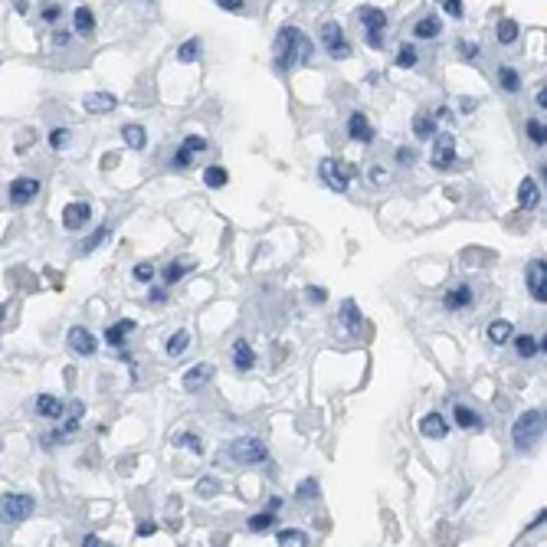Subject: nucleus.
Here are the masks:
<instances>
[{
	"label": "nucleus",
	"instance_id": "obj_1",
	"mask_svg": "<svg viewBox=\"0 0 547 547\" xmlns=\"http://www.w3.org/2000/svg\"><path fill=\"white\" fill-rule=\"evenodd\" d=\"M544 426H547V416H544V410H541V407L524 410L521 416L514 419V426H512V446L518 449V453L534 449V443L544 436Z\"/></svg>",
	"mask_w": 547,
	"mask_h": 547
},
{
	"label": "nucleus",
	"instance_id": "obj_2",
	"mask_svg": "<svg viewBox=\"0 0 547 547\" xmlns=\"http://www.w3.org/2000/svg\"><path fill=\"white\" fill-rule=\"evenodd\" d=\"M226 455H230L236 465H259V462L269 459V446H265L259 436H236L220 453V459H226Z\"/></svg>",
	"mask_w": 547,
	"mask_h": 547
},
{
	"label": "nucleus",
	"instance_id": "obj_3",
	"mask_svg": "<svg viewBox=\"0 0 547 547\" xmlns=\"http://www.w3.org/2000/svg\"><path fill=\"white\" fill-rule=\"evenodd\" d=\"M299 40H302V30L299 26H282L275 33V43H272V62L275 69L289 72L295 62H299Z\"/></svg>",
	"mask_w": 547,
	"mask_h": 547
},
{
	"label": "nucleus",
	"instance_id": "obj_4",
	"mask_svg": "<svg viewBox=\"0 0 547 547\" xmlns=\"http://www.w3.org/2000/svg\"><path fill=\"white\" fill-rule=\"evenodd\" d=\"M33 512H36L33 495H23V492H7V495H0V524H20Z\"/></svg>",
	"mask_w": 547,
	"mask_h": 547
},
{
	"label": "nucleus",
	"instance_id": "obj_5",
	"mask_svg": "<svg viewBox=\"0 0 547 547\" xmlns=\"http://www.w3.org/2000/svg\"><path fill=\"white\" fill-rule=\"evenodd\" d=\"M318 177H321V184L331 187L334 194H344V190L350 187V177H358V171L348 167V164H341L338 158H321V164H318Z\"/></svg>",
	"mask_w": 547,
	"mask_h": 547
},
{
	"label": "nucleus",
	"instance_id": "obj_6",
	"mask_svg": "<svg viewBox=\"0 0 547 547\" xmlns=\"http://www.w3.org/2000/svg\"><path fill=\"white\" fill-rule=\"evenodd\" d=\"M433 171H449L455 164V138L449 131H436L433 135V154H429Z\"/></svg>",
	"mask_w": 547,
	"mask_h": 547
},
{
	"label": "nucleus",
	"instance_id": "obj_7",
	"mask_svg": "<svg viewBox=\"0 0 547 547\" xmlns=\"http://www.w3.org/2000/svg\"><path fill=\"white\" fill-rule=\"evenodd\" d=\"M321 43H325L331 60H348L350 56V46H348V40H344V30L338 20H325V23H321Z\"/></svg>",
	"mask_w": 547,
	"mask_h": 547
},
{
	"label": "nucleus",
	"instance_id": "obj_8",
	"mask_svg": "<svg viewBox=\"0 0 547 547\" xmlns=\"http://www.w3.org/2000/svg\"><path fill=\"white\" fill-rule=\"evenodd\" d=\"M524 282H528L531 299L538 302V305H544L547 302V263H544V256L528 263V269H524Z\"/></svg>",
	"mask_w": 547,
	"mask_h": 547
},
{
	"label": "nucleus",
	"instance_id": "obj_9",
	"mask_svg": "<svg viewBox=\"0 0 547 547\" xmlns=\"http://www.w3.org/2000/svg\"><path fill=\"white\" fill-rule=\"evenodd\" d=\"M66 344L72 350H76L79 358H92L95 350H99V341H95V334L89 331V328H82V325H76V328H69V334H66Z\"/></svg>",
	"mask_w": 547,
	"mask_h": 547
},
{
	"label": "nucleus",
	"instance_id": "obj_10",
	"mask_svg": "<svg viewBox=\"0 0 547 547\" xmlns=\"http://www.w3.org/2000/svg\"><path fill=\"white\" fill-rule=\"evenodd\" d=\"M348 138L350 141H360V145H370L374 141V125L364 111H350L348 115Z\"/></svg>",
	"mask_w": 547,
	"mask_h": 547
},
{
	"label": "nucleus",
	"instance_id": "obj_11",
	"mask_svg": "<svg viewBox=\"0 0 547 547\" xmlns=\"http://www.w3.org/2000/svg\"><path fill=\"white\" fill-rule=\"evenodd\" d=\"M89 220H92V206H89L86 200H72V204H66V210H62V226H66V230H82Z\"/></svg>",
	"mask_w": 547,
	"mask_h": 547
},
{
	"label": "nucleus",
	"instance_id": "obj_12",
	"mask_svg": "<svg viewBox=\"0 0 547 547\" xmlns=\"http://www.w3.org/2000/svg\"><path fill=\"white\" fill-rule=\"evenodd\" d=\"M419 433L426 439H446L449 436V419L443 416V413H426V416L419 419Z\"/></svg>",
	"mask_w": 547,
	"mask_h": 547
},
{
	"label": "nucleus",
	"instance_id": "obj_13",
	"mask_svg": "<svg viewBox=\"0 0 547 547\" xmlns=\"http://www.w3.org/2000/svg\"><path fill=\"white\" fill-rule=\"evenodd\" d=\"M469 305H472V285H465V282H455L453 289L443 295L446 311H462V308H469Z\"/></svg>",
	"mask_w": 547,
	"mask_h": 547
},
{
	"label": "nucleus",
	"instance_id": "obj_14",
	"mask_svg": "<svg viewBox=\"0 0 547 547\" xmlns=\"http://www.w3.org/2000/svg\"><path fill=\"white\" fill-rule=\"evenodd\" d=\"M233 368L240 370V374H249V370L256 368V350H253V344L246 338L233 341Z\"/></svg>",
	"mask_w": 547,
	"mask_h": 547
},
{
	"label": "nucleus",
	"instance_id": "obj_15",
	"mask_svg": "<svg viewBox=\"0 0 547 547\" xmlns=\"http://www.w3.org/2000/svg\"><path fill=\"white\" fill-rule=\"evenodd\" d=\"M36 194H40V180L36 177H17L10 184V200L13 204H30V200H36Z\"/></svg>",
	"mask_w": 547,
	"mask_h": 547
},
{
	"label": "nucleus",
	"instance_id": "obj_16",
	"mask_svg": "<svg viewBox=\"0 0 547 547\" xmlns=\"http://www.w3.org/2000/svg\"><path fill=\"white\" fill-rule=\"evenodd\" d=\"M210 377H214V364H194L187 374L180 377V384H184V390H187V394H197Z\"/></svg>",
	"mask_w": 547,
	"mask_h": 547
},
{
	"label": "nucleus",
	"instance_id": "obj_17",
	"mask_svg": "<svg viewBox=\"0 0 547 547\" xmlns=\"http://www.w3.org/2000/svg\"><path fill=\"white\" fill-rule=\"evenodd\" d=\"M135 318H121V321H111L109 328H105V344H111V348H121V344L128 341V334L135 331Z\"/></svg>",
	"mask_w": 547,
	"mask_h": 547
},
{
	"label": "nucleus",
	"instance_id": "obj_18",
	"mask_svg": "<svg viewBox=\"0 0 547 547\" xmlns=\"http://www.w3.org/2000/svg\"><path fill=\"white\" fill-rule=\"evenodd\" d=\"M518 206L521 210H538L541 206V190H538V180L534 177L521 180V187H518Z\"/></svg>",
	"mask_w": 547,
	"mask_h": 547
},
{
	"label": "nucleus",
	"instance_id": "obj_19",
	"mask_svg": "<svg viewBox=\"0 0 547 547\" xmlns=\"http://www.w3.org/2000/svg\"><path fill=\"white\" fill-rule=\"evenodd\" d=\"M82 105H86V111H92V115H109V111L118 109V99L109 92H92V95H86Z\"/></svg>",
	"mask_w": 547,
	"mask_h": 547
},
{
	"label": "nucleus",
	"instance_id": "obj_20",
	"mask_svg": "<svg viewBox=\"0 0 547 547\" xmlns=\"http://www.w3.org/2000/svg\"><path fill=\"white\" fill-rule=\"evenodd\" d=\"M36 413H40V416H46V419H60L62 413H66V407H62L60 397L40 394V397H36Z\"/></svg>",
	"mask_w": 547,
	"mask_h": 547
},
{
	"label": "nucleus",
	"instance_id": "obj_21",
	"mask_svg": "<svg viewBox=\"0 0 547 547\" xmlns=\"http://www.w3.org/2000/svg\"><path fill=\"white\" fill-rule=\"evenodd\" d=\"M453 416H455V426H462V429H482V426H485L479 413L472 410V407H465V403H455Z\"/></svg>",
	"mask_w": 547,
	"mask_h": 547
},
{
	"label": "nucleus",
	"instance_id": "obj_22",
	"mask_svg": "<svg viewBox=\"0 0 547 547\" xmlns=\"http://www.w3.org/2000/svg\"><path fill=\"white\" fill-rule=\"evenodd\" d=\"M121 141L128 148H135V151H141V148L148 145V131L138 125V121H128V125H121Z\"/></svg>",
	"mask_w": 547,
	"mask_h": 547
},
{
	"label": "nucleus",
	"instance_id": "obj_23",
	"mask_svg": "<svg viewBox=\"0 0 547 547\" xmlns=\"http://www.w3.org/2000/svg\"><path fill=\"white\" fill-rule=\"evenodd\" d=\"M485 334H488V341L502 348V344H508V341H512L514 325H512V321H504V318H498V321H492V325L485 328Z\"/></svg>",
	"mask_w": 547,
	"mask_h": 547
},
{
	"label": "nucleus",
	"instance_id": "obj_24",
	"mask_svg": "<svg viewBox=\"0 0 547 547\" xmlns=\"http://www.w3.org/2000/svg\"><path fill=\"white\" fill-rule=\"evenodd\" d=\"M338 318H341V325L348 328V331H358L360 328V308L354 299H344L341 308H338Z\"/></svg>",
	"mask_w": 547,
	"mask_h": 547
},
{
	"label": "nucleus",
	"instance_id": "obj_25",
	"mask_svg": "<svg viewBox=\"0 0 547 547\" xmlns=\"http://www.w3.org/2000/svg\"><path fill=\"white\" fill-rule=\"evenodd\" d=\"M439 33H443V20L439 17H423V20H416V26H413V36H416V40H436Z\"/></svg>",
	"mask_w": 547,
	"mask_h": 547
},
{
	"label": "nucleus",
	"instance_id": "obj_26",
	"mask_svg": "<svg viewBox=\"0 0 547 547\" xmlns=\"http://www.w3.org/2000/svg\"><path fill=\"white\" fill-rule=\"evenodd\" d=\"M498 86H502L508 95L521 92V76H518V69L514 66H498Z\"/></svg>",
	"mask_w": 547,
	"mask_h": 547
},
{
	"label": "nucleus",
	"instance_id": "obj_27",
	"mask_svg": "<svg viewBox=\"0 0 547 547\" xmlns=\"http://www.w3.org/2000/svg\"><path fill=\"white\" fill-rule=\"evenodd\" d=\"M358 20L368 26V30H387V13L380 7H360Z\"/></svg>",
	"mask_w": 547,
	"mask_h": 547
},
{
	"label": "nucleus",
	"instance_id": "obj_28",
	"mask_svg": "<svg viewBox=\"0 0 547 547\" xmlns=\"http://www.w3.org/2000/svg\"><path fill=\"white\" fill-rule=\"evenodd\" d=\"M413 135L419 141H429V138L436 135V115H429V111H419L416 121H413Z\"/></svg>",
	"mask_w": 547,
	"mask_h": 547
},
{
	"label": "nucleus",
	"instance_id": "obj_29",
	"mask_svg": "<svg viewBox=\"0 0 547 547\" xmlns=\"http://www.w3.org/2000/svg\"><path fill=\"white\" fill-rule=\"evenodd\" d=\"M187 348H190V331H184V328H180V331H174L171 338L164 341V354H167V358H180Z\"/></svg>",
	"mask_w": 547,
	"mask_h": 547
},
{
	"label": "nucleus",
	"instance_id": "obj_30",
	"mask_svg": "<svg viewBox=\"0 0 547 547\" xmlns=\"http://www.w3.org/2000/svg\"><path fill=\"white\" fill-rule=\"evenodd\" d=\"M518 23H514V17H502L498 20V26H495V36H498V43L502 46H514V40H518Z\"/></svg>",
	"mask_w": 547,
	"mask_h": 547
},
{
	"label": "nucleus",
	"instance_id": "obj_31",
	"mask_svg": "<svg viewBox=\"0 0 547 547\" xmlns=\"http://www.w3.org/2000/svg\"><path fill=\"white\" fill-rule=\"evenodd\" d=\"M275 524H279V512H272V508H265V512H259V514H253V518H249L246 521V528L249 531H272Z\"/></svg>",
	"mask_w": 547,
	"mask_h": 547
},
{
	"label": "nucleus",
	"instance_id": "obj_32",
	"mask_svg": "<svg viewBox=\"0 0 547 547\" xmlns=\"http://www.w3.org/2000/svg\"><path fill=\"white\" fill-rule=\"evenodd\" d=\"M514 338V350H518V358H524V360H531V358H538L541 350H538V338L534 334H512Z\"/></svg>",
	"mask_w": 547,
	"mask_h": 547
},
{
	"label": "nucleus",
	"instance_id": "obj_33",
	"mask_svg": "<svg viewBox=\"0 0 547 547\" xmlns=\"http://www.w3.org/2000/svg\"><path fill=\"white\" fill-rule=\"evenodd\" d=\"M275 541H279V547H295V544H308V531L302 528H279L275 531Z\"/></svg>",
	"mask_w": 547,
	"mask_h": 547
},
{
	"label": "nucleus",
	"instance_id": "obj_34",
	"mask_svg": "<svg viewBox=\"0 0 547 547\" xmlns=\"http://www.w3.org/2000/svg\"><path fill=\"white\" fill-rule=\"evenodd\" d=\"M171 446L174 449H190V453L204 455V439L197 433H177V436H171Z\"/></svg>",
	"mask_w": 547,
	"mask_h": 547
},
{
	"label": "nucleus",
	"instance_id": "obj_35",
	"mask_svg": "<svg viewBox=\"0 0 547 547\" xmlns=\"http://www.w3.org/2000/svg\"><path fill=\"white\" fill-rule=\"evenodd\" d=\"M226 180H230V174H226V167H220V164H210V167L204 171V184L210 190L226 187Z\"/></svg>",
	"mask_w": 547,
	"mask_h": 547
},
{
	"label": "nucleus",
	"instance_id": "obj_36",
	"mask_svg": "<svg viewBox=\"0 0 547 547\" xmlns=\"http://www.w3.org/2000/svg\"><path fill=\"white\" fill-rule=\"evenodd\" d=\"M200 50H204L200 36H190V40H184V43H180L177 60H180V62H197V60H200Z\"/></svg>",
	"mask_w": 547,
	"mask_h": 547
},
{
	"label": "nucleus",
	"instance_id": "obj_37",
	"mask_svg": "<svg viewBox=\"0 0 547 547\" xmlns=\"http://www.w3.org/2000/svg\"><path fill=\"white\" fill-rule=\"evenodd\" d=\"M190 269H194V265H190V263H167V265H164V272H161L164 285H174V282H180V279H184V275H187Z\"/></svg>",
	"mask_w": 547,
	"mask_h": 547
},
{
	"label": "nucleus",
	"instance_id": "obj_38",
	"mask_svg": "<svg viewBox=\"0 0 547 547\" xmlns=\"http://www.w3.org/2000/svg\"><path fill=\"white\" fill-rule=\"evenodd\" d=\"M72 23H76V33H95V17H92V10L89 7H76Z\"/></svg>",
	"mask_w": 547,
	"mask_h": 547
},
{
	"label": "nucleus",
	"instance_id": "obj_39",
	"mask_svg": "<svg viewBox=\"0 0 547 547\" xmlns=\"http://www.w3.org/2000/svg\"><path fill=\"white\" fill-rule=\"evenodd\" d=\"M524 131H528V138L538 148L547 145V128H544V121H541V118H528V121H524Z\"/></svg>",
	"mask_w": 547,
	"mask_h": 547
},
{
	"label": "nucleus",
	"instance_id": "obj_40",
	"mask_svg": "<svg viewBox=\"0 0 547 547\" xmlns=\"http://www.w3.org/2000/svg\"><path fill=\"white\" fill-rule=\"evenodd\" d=\"M321 495V488H318V479H302L299 488H295V498L299 502H315Z\"/></svg>",
	"mask_w": 547,
	"mask_h": 547
},
{
	"label": "nucleus",
	"instance_id": "obj_41",
	"mask_svg": "<svg viewBox=\"0 0 547 547\" xmlns=\"http://www.w3.org/2000/svg\"><path fill=\"white\" fill-rule=\"evenodd\" d=\"M419 62V53L413 43H403L400 53H397V69H413Z\"/></svg>",
	"mask_w": 547,
	"mask_h": 547
},
{
	"label": "nucleus",
	"instance_id": "obj_42",
	"mask_svg": "<svg viewBox=\"0 0 547 547\" xmlns=\"http://www.w3.org/2000/svg\"><path fill=\"white\" fill-rule=\"evenodd\" d=\"M109 240V226H99V230L89 236V240H82V246H79V253H92L95 246H102V243Z\"/></svg>",
	"mask_w": 547,
	"mask_h": 547
},
{
	"label": "nucleus",
	"instance_id": "obj_43",
	"mask_svg": "<svg viewBox=\"0 0 547 547\" xmlns=\"http://www.w3.org/2000/svg\"><path fill=\"white\" fill-rule=\"evenodd\" d=\"M131 275H135V282H145V285H151L154 282V265L151 263H135V269H131Z\"/></svg>",
	"mask_w": 547,
	"mask_h": 547
},
{
	"label": "nucleus",
	"instance_id": "obj_44",
	"mask_svg": "<svg viewBox=\"0 0 547 547\" xmlns=\"http://www.w3.org/2000/svg\"><path fill=\"white\" fill-rule=\"evenodd\" d=\"M216 492H220V479H214V475H206V479L197 482V495L200 498H214Z\"/></svg>",
	"mask_w": 547,
	"mask_h": 547
},
{
	"label": "nucleus",
	"instance_id": "obj_45",
	"mask_svg": "<svg viewBox=\"0 0 547 547\" xmlns=\"http://www.w3.org/2000/svg\"><path fill=\"white\" fill-rule=\"evenodd\" d=\"M311 56H315V43L302 33V40H299V62H311Z\"/></svg>",
	"mask_w": 547,
	"mask_h": 547
},
{
	"label": "nucleus",
	"instance_id": "obj_46",
	"mask_svg": "<svg viewBox=\"0 0 547 547\" xmlns=\"http://www.w3.org/2000/svg\"><path fill=\"white\" fill-rule=\"evenodd\" d=\"M184 148H187L190 154H204V151H206V138H200V135H187V138H184Z\"/></svg>",
	"mask_w": 547,
	"mask_h": 547
},
{
	"label": "nucleus",
	"instance_id": "obj_47",
	"mask_svg": "<svg viewBox=\"0 0 547 547\" xmlns=\"http://www.w3.org/2000/svg\"><path fill=\"white\" fill-rule=\"evenodd\" d=\"M50 145L56 148V151H62V148L69 145V128H56V131H53V135H50Z\"/></svg>",
	"mask_w": 547,
	"mask_h": 547
},
{
	"label": "nucleus",
	"instance_id": "obj_48",
	"mask_svg": "<svg viewBox=\"0 0 547 547\" xmlns=\"http://www.w3.org/2000/svg\"><path fill=\"white\" fill-rule=\"evenodd\" d=\"M443 7H446V13L455 20H462V13H465V4H462V0H443Z\"/></svg>",
	"mask_w": 547,
	"mask_h": 547
},
{
	"label": "nucleus",
	"instance_id": "obj_49",
	"mask_svg": "<svg viewBox=\"0 0 547 547\" xmlns=\"http://www.w3.org/2000/svg\"><path fill=\"white\" fill-rule=\"evenodd\" d=\"M397 161L403 164V167H407V164H416V151H413V148H397Z\"/></svg>",
	"mask_w": 547,
	"mask_h": 547
},
{
	"label": "nucleus",
	"instance_id": "obj_50",
	"mask_svg": "<svg viewBox=\"0 0 547 547\" xmlns=\"http://www.w3.org/2000/svg\"><path fill=\"white\" fill-rule=\"evenodd\" d=\"M174 167H177V171H184V167H190V151L184 145L177 148V154H174Z\"/></svg>",
	"mask_w": 547,
	"mask_h": 547
},
{
	"label": "nucleus",
	"instance_id": "obj_51",
	"mask_svg": "<svg viewBox=\"0 0 547 547\" xmlns=\"http://www.w3.org/2000/svg\"><path fill=\"white\" fill-rule=\"evenodd\" d=\"M368 46L370 50H380L384 46V30H368Z\"/></svg>",
	"mask_w": 547,
	"mask_h": 547
},
{
	"label": "nucleus",
	"instance_id": "obj_52",
	"mask_svg": "<svg viewBox=\"0 0 547 547\" xmlns=\"http://www.w3.org/2000/svg\"><path fill=\"white\" fill-rule=\"evenodd\" d=\"M154 531H158V524H154V521H138L135 534H138V538H151Z\"/></svg>",
	"mask_w": 547,
	"mask_h": 547
},
{
	"label": "nucleus",
	"instance_id": "obj_53",
	"mask_svg": "<svg viewBox=\"0 0 547 547\" xmlns=\"http://www.w3.org/2000/svg\"><path fill=\"white\" fill-rule=\"evenodd\" d=\"M305 295H308L311 302H315V305H321V302L328 299V295H325V289H318V285H308V289H305Z\"/></svg>",
	"mask_w": 547,
	"mask_h": 547
},
{
	"label": "nucleus",
	"instance_id": "obj_54",
	"mask_svg": "<svg viewBox=\"0 0 547 547\" xmlns=\"http://www.w3.org/2000/svg\"><path fill=\"white\" fill-rule=\"evenodd\" d=\"M216 7L230 10V13H240V10H243V0H216Z\"/></svg>",
	"mask_w": 547,
	"mask_h": 547
},
{
	"label": "nucleus",
	"instance_id": "obj_55",
	"mask_svg": "<svg viewBox=\"0 0 547 547\" xmlns=\"http://www.w3.org/2000/svg\"><path fill=\"white\" fill-rule=\"evenodd\" d=\"M370 180H374V184H387V171L380 167V164H374V167H370Z\"/></svg>",
	"mask_w": 547,
	"mask_h": 547
},
{
	"label": "nucleus",
	"instance_id": "obj_56",
	"mask_svg": "<svg viewBox=\"0 0 547 547\" xmlns=\"http://www.w3.org/2000/svg\"><path fill=\"white\" fill-rule=\"evenodd\" d=\"M69 410H72V419H82V416H86V403L72 400V407H69Z\"/></svg>",
	"mask_w": 547,
	"mask_h": 547
},
{
	"label": "nucleus",
	"instance_id": "obj_57",
	"mask_svg": "<svg viewBox=\"0 0 547 547\" xmlns=\"http://www.w3.org/2000/svg\"><path fill=\"white\" fill-rule=\"evenodd\" d=\"M53 43H56V46H66V43H72V33H66V30H60V33H53Z\"/></svg>",
	"mask_w": 547,
	"mask_h": 547
},
{
	"label": "nucleus",
	"instance_id": "obj_58",
	"mask_svg": "<svg viewBox=\"0 0 547 547\" xmlns=\"http://www.w3.org/2000/svg\"><path fill=\"white\" fill-rule=\"evenodd\" d=\"M459 53L465 56V60H475V56H479V50H475L472 43H459Z\"/></svg>",
	"mask_w": 547,
	"mask_h": 547
},
{
	"label": "nucleus",
	"instance_id": "obj_59",
	"mask_svg": "<svg viewBox=\"0 0 547 547\" xmlns=\"http://www.w3.org/2000/svg\"><path fill=\"white\" fill-rule=\"evenodd\" d=\"M56 17H60V7H53V4H50V7L43 10V20H46V23H56Z\"/></svg>",
	"mask_w": 547,
	"mask_h": 547
},
{
	"label": "nucleus",
	"instance_id": "obj_60",
	"mask_svg": "<svg viewBox=\"0 0 547 547\" xmlns=\"http://www.w3.org/2000/svg\"><path fill=\"white\" fill-rule=\"evenodd\" d=\"M99 544H102L99 534H86V538H82V547H99Z\"/></svg>",
	"mask_w": 547,
	"mask_h": 547
},
{
	"label": "nucleus",
	"instance_id": "obj_61",
	"mask_svg": "<svg viewBox=\"0 0 547 547\" xmlns=\"http://www.w3.org/2000/svg\"><path fill=\"white\" fill-rule=\"evenodd\" d=\"M534 102L541 105V111L547 109V89H538V95H534Z\"/></svg>",
	"mask_w": 547,
	"mask_h": 547
},
{
	"label": "nucleus",
	"instance_id": "obj_62",
	"mask_svg": "<svg viewBox=\"0 0 547 547\" xmlns=\"http://www.w3.org/2000/svg\"><path fill=\"white\" fill-rule=\"evenodd\" d=\"M282 495H272V498H269V508H272V512H282Z\"/></svg>",
	"mask_w": 547,
	"mask_h": 547
},
{
	"label": "nucleus",
	"instance_id": "obj_63",
	"mask_svg": "<svg viewBox=\"0 0 547 547\" xmlns=\"http://www.w3.org/2000/svg\"><path fill=\"white\" fill-rule=\"evenodd\" d=\"M164 299H167V292L164 289H151V302H164Z\"/></svg>",
	"mask_w": 547,
	"mask_h": 547
},
{
	"label": "nucleus",
	"instance_id": "obj_64",
	"mask_svg": "<svg viewBox=\"0 0 547 547\" xmlns=\"http://www.w3.org/2000/svg\"><path fill=\"white\" fill-rule=\"evenodd\" d=\"M4 315H7V311H4V305H0V321H4Z\"/></svg>",
	"mask_w": 547,
	"mask_h": 547
}]
</instances>
